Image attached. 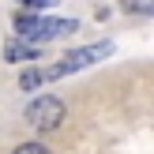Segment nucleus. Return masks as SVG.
Listing matches in <instances>:
<instances>
[{
	"instance_id": "f257e3e1",
	"label": "nucleus",
	"mask_w": 154,
	"mask_h": 154,
	"mask_svg": "<svg viewBox=\"0 0 154 154\" xmlns=\"http://www.w3.org/2000/svg\"><path fill=\"white\" fill-rule=\"evenodd\" d=\"M75 23L72 19H45V15H15V34L19 38H34V42H45V38L57 34H72Z\"/></svg>"
},
{
	"instance_id": "f03ea898",
	"label": "nucleus",
	"mask_w": 154,
	"mask_h": 154,
	"mask_svg": "<svg viewBox=\"0 0 154 154\" xmlns=\"http://www.w3.org/2000/svg\"><path fill=\"white\" fill-rule=\"evenodd\" d=\"M23 120H26V128H34V132H53V128H60V120H64V102L53 98V94H42V98H34V102L26 105Z\"/></svg>"
},
{
	"instance_id": "7ed1b4c3",
	"label": "nucleus",
	"mask_w": 154,
	"mask_h": 154,
	"mask_svg": "<svg viewBox=\"0 0 154 154\" xmlns=\"http://www.w3.org/2000/svg\"><path fill=\"white\" fill-rule=\"evenodd\" d=\"M109 53H113V45H109V42L90 45V49H75V53H68V57L60 60V64L45 68V79H57V75H68V72H75V68H87V64H94V60L109 57Z\"/></svg>"
},
{
	"instance_id": "20e7f679",
	"label": "nucleus",
	"mask_w": 154,
	"mask_h": 154,
	"mask_svg": "<svg viewBox=\"0 0 154 154\" xmlns=\"http://www.w3.org/2000/svg\"><path fill=\"white\" fill-rule=\"evenodd\" d=\"M42 57V49H38V45H23V42H8L4 45V60H38Z\"/></svg>"
},
{
	"instance_id": "39448f33",
	"label": "nucleus",
	"mask_w": 154,
	"mask_h": 154,
	"mask_svg": "<svg viewBox=\"0 0 154 154\" xmlns=\"http://www.w3.org/2000/svg\"><path fill=\"white\" fill-rule=\"evenodd\" d=\"M42 79H45V72H26V75L19 79V87H23V90H34V87H38Z\"/></svg>"
},
{
	"instance_id": "423d86ee",
	"label": "nucleus",
	"mask_w": 154,
	"mask_h": 154,
	"mask_svg": "<svg viewBox=\"0 0 154 154\" xmlns=\"http://www.w3.org/2000/svg\"><path fill=\"white\" fill-rule=\"evenodd\" d=\"M11 154H49V147H42V143H19Z\"/></svg>"
},
{
	"instance_id": "0eeeda50",
	"label": "nucleus",
	"mask_w": 154,
	"mask_h": 154,
	"mask_svg": "<svg viewBox=\"0 0 154 154\" xmlns=\"http://www.w3.org/2000/svg\"><path fill=\"white\" fill-rule=\"evenodd\" d=\"M19 4H26V8H45V4H57V0H19Z\"/></svg>"
}]
</instances>
